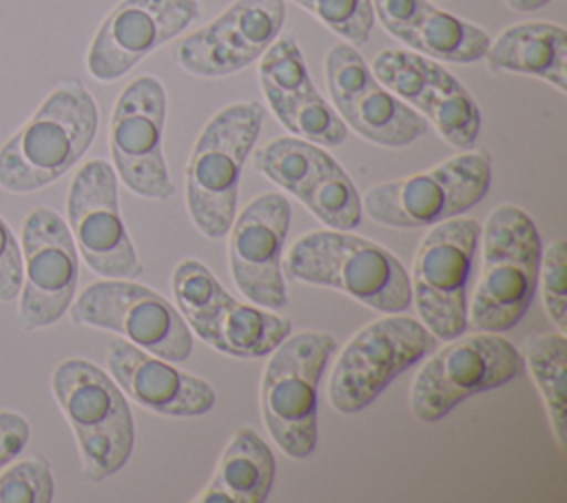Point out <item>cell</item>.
<instances>
[{"instance_id": "obj_1", "label": "cell", "mask_w": 567, "mask_h": 503, "mask_svg": "<svg viewBox=\"0 0 567 503\" xmlns=\"http://www.w3.org/2000/svg\"><path fill=\"white\" fill-rule=\"evenodd\" d=\"M97 104L75 80H60L35 113L0 146V186L35 193L69 173L97 133Z\"/></svg>"}, {"instance_id": "obj_2", "label": "cell", "mask_w": 567, "mask_h": 503, "mask_svg": "<svg viewBox=\"0 0 567 503\" xmlns=\"http://www.w3.org/2000/svg\"><path fill=\"white\" fill-rule=\"evenodd\" d=\"M290 279L334 288L383 315L412 306L410 275L401 259L381 244L348 230H310L284 259Z\"/></svg>"}, {"instance_id": "obj_3", "label": "cell", "mask_w": 567, "mask_h": 503, "mask_svg": "<svg viewBox=\"0 0 567 503\" xmlns=\"http://www.w3.org/2000/svg\"><path fill=\"white\" fill-rule=\"evenodd\" d=\"M481 273L467 304V324L505 332L529 310L540 264V235L534 219L514 204L494 208L481 228Z\"/></svg>"}, {"instance_id": "obj_4", "label": "cell", "mask_w": 567, "mask_h": 503, "mask_svg": "<svg viewBox=\"0 0 567 503\" xmlns=\"http://www.w3.org/2000/svg\"><path fill=\"white\" fill-rule=\"evenodd\" d=\"M264 106L257 100L233 102L202 129L184 171L186 208L208 239L228 235L235 219L241 168L259 137Z\"/></svg>"}, {"instance_id": "obj_5", "label": "cell", "mask_w": 567, "mask_h": 503, "mask_svg": "<svg viewBox=\"0 0 567 503\" xmlns=\"http://www.w3.org/2000/svg\"><path fill=\"white\" fill-rule=\"evenodd\" d=\"M51 392L69 421L89 481L117 474L131 459L135 425L126 394L106 370L71 357L55 366Z\"/></svg>"}, {"instance_id": "obj_6", "label": "cell", "mask_w": 567, "mask_h": 503, "mask_svg": "<svg viewBox=\"0 0 567 503\" xmlns=\"http://www.w3.org/2000/svg\"><path fill=\"white\" fill-rule=\"evenodd\" d=\"M337 339L330 332L288 335L261 377V417L275 445L290 459H308L319 441L317 390Z\"/></svg>"}, {"instance_id": "obj_7", "label": "cell", "mask_w": 567, "mask_h": 503, "mask_svg": "<svg viewBox=\"0 0 567 503\" xmlns=\"http://www.w3.org/2000/svg\"><path fill=\"white\" fill-rule=\"evenodd\" d=\"M523 368L520 350L501 332H463L427 355L412 383L410 410L436 423L465 399L514 381Z\"/></svg>"}, {"instance_id": "obj_8", "label": "cell", "mask_w": 567, "mask_h": 503, "mask_svg": "<svg viewBox=\"0 0 567 503\" xmlns=\"http://www.w3.org/2000/svg\"><path fill=\"white\" fill-rule=\"evenodd\" d=\"M487 151H463L423 173L383 182L363 197V211L392 228H423L463 215L489 191Z\"/></svg>"}, {"instance_id": "obj_9", "label": "cell", "mask_w": 567, "mask_h": 503, "mask_svg": "<svg viewBox=\"0 0 567 503\" xmlns=\"http://www.w3.org/2000/svg\"><path fill=\"white\" fill-rule=\"evenodd\" d=\"M439 339L423 321L388 312L363 326L339 350L328 381V399L341 414L368 408L401 372L423 361Z\"/></svg>"}, {"instance_id": "obj_10", "label": "cell", "mask_w": 567, "mask_h": 503, "mask_svg": "<svg viewBox=\"0 0 567 503\" xmlns=\"http://www.w3.org/2000/svg\"><path fill=\"white\" fill-rule=\"evenodd\" d=\"M481 224L452 217L423 235L410 275L412 304L436 339H454L467 328L470 279L478 250Z\"/></svg>"}, {"instance_id": "obj_11", "label": "cell", "mask_w": 567, "mask_h": 503, "mask_svg": "<svg viewBox=\"0 0 567 503\" xmlns=\"http://www.w3.org/2000/svg\"><path fill=\"white\" fill-rule=\"evenodd\" d=\"M78 326L117 332L133 346L179 363L193 352V330L177 306L133 279L104 277L86 286L69 306Z\"/></svg>"}, {"instance_id": "obj_12", "label": "cell", "mask_w": 567, "mask_h": 503, "mask_svg": "<svg viewBox=\"0 0 567 503\" xmlns=\"http://www.w3.org/2000/svg\"><path fill=\"white\" fill-rule=\"evenodd\" d=\"M22 286L18 324L33 332L69 312L80 277V253L66 222L47 206L33 208L20 226Z\"/></svg>"}, {"instance_id": "obj_13", "label": "cell", "mask_w": 567, "mask_h": 503, "mask_svg": "<svg viewBox=\"0 0 567 503\" xmlns=\"http://www.w3.org/2000/svg\"><path fill=\"white\" fill-rule=\"evenodd\" d=\"M166 91L155 75L135 78L117 97L109 126L113 168L128 191L168 199L175 184L164 157Z\"/></svg>"}, {"instance_id": "obj_14", "label": "cell", "mask_w": 567, "mask_h": 503, "mask_svg": "<svg viewBox=\"0 0 567 503\" xmlns=\"http://www.w3.org/2000/svg\"><path fill=\"white\" fill-rule=\"evenodd\" d=\"M370 71L379 84L416 109L450 146L458 151L476 146L478 104L436 60L410 49H383L372 60Z\"/></svg>"}, {"instance_id": "obj_15", "label": "cell", "mask_w": 567, "mask_h": 503, "mask_svg": "<svg viewBox=\"0 0 567 503\" xmlns=\"http://www.w3.org/2000/svg\"><path fill=\"white\" fill-rule=\"evenodd\" d=\"M69 230L86 266L100 277L137 279L142 261L122 222L117 173L104 160H89L73 175L66 195Z\"/></svg>"}, {"instance_id": "obj_16", "label": "cell", "mask_w": 567, "mask_h": 503, "mask_svg": "<svg viewBox=\"0 0 567 503\" xmlns=\"http://www.w3.org/2000/svg\"><path fill=\"white\" fill-rule=\"evenodd\" d=\"M290 219L292 206L281 193H261L230 224V275L237 290L250 304L270 310H284L288 304L284 244Z\"/></svg>"}, {"instance_id": "obj_17", "label": "cell", "mask_w": 567, "mask_h": 503, "mask_svg": "<svg viewBox=\"0 0 567 503\" xmlns=\"http://www.w3.org/2000/svg\"><path fill=\"white\" fill-rule=\"evenodd\" d=\"M284 0H235L213 22L182 38L173 58L199 78L237 73L261 58L281 33Z\"/></svg>"}, {"instance_id": "obj_18", "label": "cell", "mask_w": 567, "mask_h": 503, "mask_svg": "<svg viewBox=\"0 0 567 503\" xmlns=\"http://www.w3.org/2000/svg\"><path fill=\"white\" fill-rule=\"evenodd\" d=\"M197 16V0H120L91 40L89 73L100 82L122 78L148 53L186 31Z\"/></svg>"}, {"instance_id": "obj_19", "label": "cell", "mask_w": 567, "mask_h": 503, "mask_svg": "<svg viewBox=\"0 0 567 503\" xmlns=\"http://www.w3.org/2000/svg\"><path fill=\"white\" fill-rule=\"evenodd\" d=\"M106 370L120 390L142 408L164 417H199L215 401V388L131 341L117 337L106 343Z\"/></svg>"}, {"instance_id": "obj_20", "label": "cell", "mask_w": 567, "mask_h": 503, "mask_svg": "<svg viewBox=\"0 0 567 503\" xmlns=\"http://www.w3.org/2000/svg\"><path fill=\"white\" fill-rule=\"evenodd\" d=\"M188 328L204 343L228 357L259 359L292 332V321L279 310L244 304L219 288L208 306L188 321Z\"/></svg>"}, {"instance_id": "obj_21", "label": "cell", "mask_w": 567, "mask_h": 503, "mask_svg": "<svg viewBox=\"0 0 567 503\" xmlns=\"http://www.w3.org/2000/svg\"><path fill=\"white\" fill-rule=\"evenodd\" d=\"M332 106L346 126L379 146H408L430 129L427 120L379 84L372 71L354 89L334 100Z\"/></svg>"}, {"instance_id": "obj_22", "label": "cell", "mask_w": 567, "mask_h": 503, "mask_svg": "<svg viewBox=\"0 0 567 503\" xmlns=\"http://www.w3.org/2000/svg\"><path fill=\"white\" fill-rule=\"evenodd\" d=\"M485 60L492 71L534 75L567 93V31L560 24H512L489 40Z\"/></svg>"}, {"instance_id": "obj_23", "label": "cell", "mask_w": 567, "mask_h": 503, "mask_svg": "<svg viewBox=\"0 0 567 503\" xmlns=\"http://www.w3.org/2000/svg\"><path fill=\"white\" fill-rule=\"evenodd\" d=\"M275 481V454L252 430L237 428L224 448L208 485L193 499L197 503H264Z\"/></svg>"}, {"instance_id": "obj_24", "label": "cell", "mask_w": 567, "mask_h": 503, "mask_svg": "<svg viewBox=\"0 0 567 503\" xmlns=\"http://www.w3.org/2000/svg\"><path fill=\"white\" fill-rule=\"evenodd\" d=\"M489 40L492 38L485 29L436 9L430 0L410 29L399 38V42L410 51L452 64H472L483 60Z\"/></svg>"}, {"instance_id": "obj_25", "label": "cell", "mask_w": 567, "mask_h": 503, "mask_svg": "<svg viewBox=\"0 0 567 503\" xmlns=\"http://www.w3.org/2000/svg\"><path fill=\"white\" fill-rule=\"evenodd\" d=\"M337 160L301 137H277L255 153V168L301 204L315 193Z\"/></svg>"}, {"instance_id": "obj_26", "label": "cell", "mask_w": 567, "mask_h": 503, "mask_svg": "<svg viewBox=\"0 0 567 503\" xmlns=\"http://www.w3.org/2000/svg\"><path fill=\"white\" fill-rule=\"evenodd\" d=\"M547 410L551 434L560 450L567 437V339L565 332H538L525 339L520 348Z\"/></svg>"}, {"instance_id": "obj_27", "label": "cell", "mask_w": 567, "mask_h": 503, "mask_svg": "<svg viewBox=\"0 0 567 503\" xmlns=\"http://www.w3.org/2000/svg\"><path fill=\"white\" fill-rule=\"evenodd\" d=\"M270 111L284 124V129L312 144L339 146L348 137L346 122L315 86L272 104Z\"/></svg>"}, {"instance_id": "obj_28", "label": "cell", "mask_w": 567, "mask_h": 503, "mask_svg": "<svg viewBox=\"0 0 567 503\" xmlns=\"http://www.w3.org/2000/svg\"><path fill=\"white\" fill-rule=\"evenodd\" d=\"M259 84L268 106L315 86L303 53L292 35L279 33L272 44L261 53Z\"/></svg>"}, {"instance_id": "obj_29", "label": "cell", "mask_w": 567, "mask_h": 503, "mask_svg": "<svg viewBox=\"0 0 567 503\" xmlns=\"http://www.w3.org/2000/svg\"><path fill=\"white\" fill-rule=\"evenodd\" d=\"M310 11L323 27L348 40L352 47H361L370 40L374 27L372 0H292Z\"/></svg>"}, {"instance_id": "obj_30", "label": "cell", "mask_w": 567, "mask_h": 503, "mask_svg": "<svg viewBox=\"0 0 567 503\" xmlns=\"http://www.w3.org/2000/svg\"><path fill=\"white\" fill-rule=\"evenodd\" d=\"M55 481L47 459L31 454L0 474V503H49Z\"/></svg>"}, {"instance_id": "obj_31", "label": "cell", "mask_w": 567, "mask_h": 503, "mask_svg": "<svg viewBox=\"0 0 567 503\" xmlns=\"http://www.w3.org/2000/svg\"><path fill=\"white\" fill-rule=\"evenodd\" d=\"M538 284L547 317L558 332L567 330V242L554 239L540 250Z\"/></svg>"}, {"instance_id": "obj_32", "label": "cell", "mask_w": 567, "mask_h": 503, "mask_svg": "<svg viewBox=\"0 0 567 503\" xmlns=\"http://www.w3.org/2000/svg\"><path fill=\"white\" fill-rule=\"evenodd\" d=\"M22 286V250L11 226L0 215V301L18 299Z\"/></svg>"}, {"instance_id": "obj_33", "label": "cell", "mask_w": 567, "mask_h": 503, "mask_svg": "<svg viewBox=\"0 0 567 503\" xmlns=\"http://www.w3.org/2000/svg\"><path fill=\"white\" fill-rule=\"evenodd\" d=\"M425 2L427 0H372L374 20H379L383 29L399 40L416 20Z\"/></svg>"}, {"instance_id": "obj_34", "label": "cell", "mask_w": 567, "mask_h": 503, "mask_svg": "<svg viewBox=\"0 0 567 503\" xmlns=\"http://www.w3.org/2000/svg\"><path fill=\"white\" fill-rule=\"evenodd\" d=\"M31 439L29 421L13 410H0V468L22 454Z\"/></svg>"}, {"instance_id": "obj_35", "label": "cell", "mask_w": 567, "mask_h": 503, "mask_svg": "<svg viewBox=\"0 0 567 503\" xmlns=\"http://www.w3.org/2000/svg\"><path fill=\"white\" fill-rule=\"evenodd\" d=\"M507 7L512 11H518V13H532L536 9H543L545 4H549L551 0H505Z\"/></svg>"}]
</instances>
